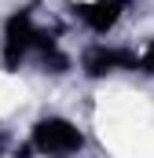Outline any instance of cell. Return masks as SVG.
<instances>
[{
	"instance_id": "6da1fadb",
	"label": "cell",
	"mask_w": 154,
	"mask_h": 158,
	"mask_svg": "<svg viewBox=\"0 0 154 158\" xmlns=\"http://www.w3.org/2000/svg\"><path fill=\"white\" fill-rule=\"evenodd\" d=\"M0 70L11 77H66L77 74V52L66 48V40L40 19L37 4H15L0 19Z\"/></svg>"
},
{
	"instance_id": "7a4b0ae2",
	"label": "cell",
	"mask_w": 154,
	"mask_h": 158,
	"mask_svg": "<svg viewBox=\"0 0 154 158\" xmlns=\"http://www.w3.org/2000/svg\"><path fill=\"white\" fill-rule=\"evenodd\" d=\"M92 147L88 129L66 110H44L26 125L15 158H84Z\"/></svg>"
},
{
	"instance_id": "3957f363",
	"label": "cell",
	"mask_w": 154,
	"mask_h": 158,
	"mask_svg": "<svg viewBox=\"0 0 154 158\" xmlns=\"http://www.w3.org/2000/svg\"><path fill=\"white\" fill-rule=\"evenodd\" d=\"M77 77L88 85H107L117 77H136V44L125 40H81Z\"/></svg>"
},
{
	"instance_id": "277c9868",
	"label": "cell",
	"mask_w": 154,
	"mask_h": 158,
	"mask_svg": "<svg viewBox=\"0 0 154 158\" xmlns=\"http://www.w3.org/2000/svg\"><path fill=\"white\" fill-rule=\"evenodd\" d=\"M136 7L140 0H66V19L84 33V40H114Z\"/></svg>"
},
{
	"instance_id": "5b68a950",
	"label": "cell",
	"mask_w": 154,
	"mask_h": 158,
	"mask_svg": "<svg viewBox=\"0 0 154 158\" xmlns=\"http://www.w3.org/2000/svg\"><path fill=\"white\" fill-rule=\"evenodd\" d=\"M136 77L154 81V33L136 40Z\"/></svg>"
},
{
	"instance_id": "8992f818",
	"label": "cell",
	"mask_w": 154,
	"mask_h": 158,
	"mask_svg": "<svg viewBox=\"0 0 154 158\" xmlns=\"http://www.w3.org/2000/svg\"><path fill=\"white\" fill-rule=\"evenodd\" d=\"M15 147H18V132L11 129V121L0 114V158H15Z\"/></svg>"
}]
</instances>
